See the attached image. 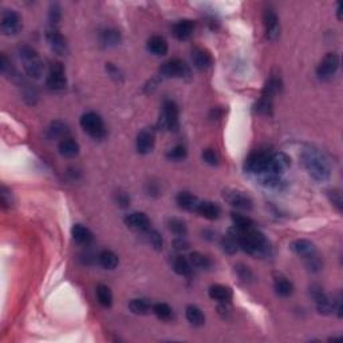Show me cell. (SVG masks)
<instances>
[{"label": "cell", "instance_id": "obj_39", "mask_svg": "<svg viewBox=\"0 0 343 343\" xmlns=\"http://www.w3.org/2000/svg\"><path fill=\"white\" fill-rule=\"evenodd\" d=\"M221 248H223V251H224L225 253H228V255H233V253L238 252L239 249L238 239L229 233V235L225 236V238L221 240Z\"/></svg>", "mask_w": 343, "mask_h": 343}, {"label": "cell", "instance_id": "obj_7", "mask_svg": "<svg viewBox=\"0 0 343 343\" xmlns=\"http://www.w3.org/2000/svg\"><path fill=\"white\" fill-rule=\"evenodd\" d=\"M339 69V57L335 52H329L316 67V75L319 80L329 81L335 75Z\"/></svg>", "mask_w": 343, "mask_h": 343}, {"label": "cell", "instance_id": "obj_15", "mask_svg": "<svg viewBox=\"0 0 343 343\" xmlns=\"http://www.w3.org/2000/svg\"><path fill=\"white\" fill-rule=\"evenodd\" d=\"M46 38H47L48 46H50L51 50L54 51V52H57L59 55H63L67 51V40H66L65 36L62 35L55 29L47 31Z\"/></svg>", "mask_w": 343, "mask_h": 343}, {"label": "cell", "instance_id": "obj_49", "mask_svg": "<svg viewBox=\"0 0 343 343\" xmlns=\"http://www.w3.org/2000/svg\"><path fill=\"white\" fill-rule=\"evenodd\" d=\"M2 204H3V208H8V206L12 205V195L11 192L8 191L6 187H2Z\"/></svg>", "mask_w": 343, "mask_h": 343}, {"label": "cell", "instance_id": "obj_11", "mask_svg": "<svg viewBox=\"0 0 343 343\" xmlns=\"http://www.w3.org/2000/svg\"><path fill=\"white\" fill-rule=\"evenodd\" d=\"M291 166V159L285 153H274V154H270V159H268V165L267 170L268 173L274 174H283L285 170L288 169Z\"/></svg>", "mask_w": 343, "mask_h": 343}, {"label": "cell", "instance_id": "obj_18", "mask_svg": "<svg viewBox=\"0 0 343 343\" xmlns=\"http://www.w3.org/2000/svg\"><path fill=\"white\" fill-rule=\"evenodd\" d=\"M196 212L206 220H217L220 217V206L212 201H200Z\"/></svg>", "mask_w": 343, "mask_h": 343}, {"label": "cell", "instance_id": "obj_30", "mask_svg": "<svg viewBox=\"0 0 343 343\" xmlns=\"http://www.w3.org/2000/svg\"><path fill=\"white\" fill-rule=\"evenodd\" d=\"M69 134V127L67 125L61 121H55L50 125V127L47 129V137L50 140H58V138H67L66 136Z\"/></svg>", "mask_w": 343, "mask_h": 343}, {"label": "cell", "instance_id": "obj_44", "mask_svg": "<svg viewBox=\"0 0 343 343\" xmlns=\"http://www.w3.org/2000/svg\"><path fill=\"white\" fill-rule=\"evenodd\" d=\"M255 110H256L259 114H264V116H271L272 113V101L271 99H267V98L261 97L259 99V102L255 106Z\"/></svg>", "mask_w": 343, "mask_h": 343}, {"label": "cell", "instance_id": "obj_32", "mask_svg": "<svg viewBox=\"0 0 343 343\" xmlns=\"http://www.w3.org/2000/svg\"><path fill=\"white\" fill-rule=\"evenodd\" d=\"M280 89H282V82H280V80L276 78V76H272L271 80L266 83V86H264L263 89V93H261V97L267 98V99H271L272 101L275 95L280 91Z\"/></svg>", "mask_w": 343, "mask_h": 343}, {"label": "cell", "instance_id": "obj_6", "mask_svg": "<svg viewBox=\"0 0 343 343\" xmlns=\"http://www.w3.org/2000/svg\"><path fill=\"white\" fill-rule=\"evenodd\" d=\"M0 29L4 35H16L22 30L20 15L14 10H4L2 12V19H0Z\"/></svg>", "mask_w": 343, "mask_h": 343}, {"label": "cell", "instance_id": "obj_17", "mask_svg": "<svg viewBox=\"0 0 343 343\" xmlns=\"http://www.w3.org/2000/svg\"><path fill=\"white\" fill-rule=\"evenodd\" d=\"M289 249L293 251L295 255L300 257H306L311 256V255H314L316 252V249H315L314 243H311L310 240L307 239H298V240H294L291 244H289Z\"/></svg>", "mask_w": 343, "mask_h": 343}, {"label": "cell", "instance_id": "obj_8", "mask_svg": "<svg viewBox=\"0 0 343 343\" xmlns=\"http://www.w3.org/2000/svg\"><path fill=\"white\" fill-rule=\"evenodd\" d=\"M66 85H67V80H66L63 65L59 63V62H55L51 66L50 71H48L46 86L51 91H62L66 89Z\"/></svg>", "mask_w": 343, "mask_h": 343}, {"label": "cell", "instance_id": "obj_24", "mask_svg": "<svg viewBox=\"0 0 343 343\" xmlns=\"http://www.w3.org/2000/svg\"><path fill=\"white\" fill-rule=\"evenodd\" d=\"M274 288L276 291L279 296H282V298H287V296L293 295L294 293V285L293 283L289 282L288 279L282 276V275H279L276 276L274 280Z\"/></svg>", "mask_w": 343, "mask_h": 343}, {"label": "cell", "instance_id": "obj_20", "mask_svg": "<svg viewBox=\"0 0 343 343\" xmlns=\"http://www.w3.org/2000/svg\"><path fill=\"white\" fill-rule=\"evenodd\" d=\"M209 294L210 299L217 300V302H220V303H228L229 300L232 299V289L228 287V285H223V284H213L209 287Z\"/></svg>", "mask_w": 343, "mask_h": 343}, {"label": "cell", "instance_id": "obj_38", "mask_svg": "<svg viewBox=\"0 0 343 343\" xmlns=\"http://www.w3.org/2000/svg\"><path fill=\"white\" fill-rule=\"evenodd\" d=\"M142 235L145 236V239H146V242L150 244V246L153 247V248L155 249V251H161L163 249V246H164V242H163V238H161V235H160L159 232L155 231V229H148L146 232H144Z\"/></svg>", "mask_w": 343, "mask_h": 343}, {"label": "cell", "instance_id": "obj_16", "mask_svg": "<svg viewBox=\"0 0 343 343\" xmlns=\"http://www.w3.org/2000/svg\"><path fill=\"white\" fill-rule=\"evenodd\" d=\"M192 62L197 70L204 71V70L209 69L212 66V57L206 50L201 47H195L192 50Z\"/></svg>", "mask_w": 343, "mask_h": 343}, {"label": "cell", "instance_id": "obj_25", "mask_svg": "<svg viewBox=\"0 0 343 343\" xmlns=\"http://www.w3.org/2000/svg\"><path fill=\"white\" fill-rule=\"evenodd\" d=\"M98 263H99L101 267L105 268V270H114L118 266L119 259L113 251H110V249H103L98 255Z\"/></svg>", "mask_w": 343, "mask_h": 343}, {"label": "cell", "instance_id": "obj_27", "mask_svg": "<svg viewBox=\"0 0 343 343\" xmlns=\"http://www.w3.org/2000/svg\"><path fill=\"white\" fill-rule=\"evenodd\" d=\"M122 40V36L118 30L114 29H108L105 30L103 33L101 34V43L105 46V47H114V46H118Z\"/></svg>", "mask_w": 343, "mask_h": 343}, {"label": "cell", "instance_id": "obj_35", "mask_svg": "<svg viewBox=\"0 0 343 343\" xmlns=\"http://www.w3.org/2000/svg\"><path fill=\"white\" fill-rule=\"evenodd\" d=\"M231 217L233 224H235V228H238L240 231H248V229L255 228V223L248 216H244V215H240V213H232Z\"/></svg>", "mask_w": 343, "mask_h": 343}, {"label": "cell", "instance_id": "obj_23", "mask_svg": "<svg viewBox=\"0 0 343 343\" xmlns=\"http://www.w3.org/2000/svg\"><path fill=\"white\" fill-rule=\"evenodd\" d=\"M58 150L61 155L66 159H72L80 153V145L78 142L74 141L72 138H63L58 145Z\"/></svg>", "mask_w": 343, "mask_h": 343}, {"label": "cell", "instance_id": "obj_19", "mask_svg": "<svg viewBox=\"0 0 343 343\" xmlns=\"http://www.w3.org/2000/svg\"><path fill=\"white\" fill-rule=\"evenodd\" d=\"M193 30H195V23H193V20H191V19H182V20H178L173 25V35L178 40H187L192 36Z\"/></svg>", "mask_w": 343, "mask_h": 343}, {"label": "cell", "instance_id": "obj_46", "mask_svg": "<svg viewBox=\"0 0 343 343\" xmlns=\"http://www.w3.org/2000/svg\"><path fill=\"white\" fill-rule=\"evenodd\" d=\"M329 199L330 201L332 202V205L335 206L336 209L342 210L343 208V200H342V193L338 189H332V191H329Z\"/></svg>", "mask_w": 343, "mask_h": 343}, {"label": "cell", "instance_id": "obj_48", "mask_svg": "<svg viewBox=\"0 0 343 343\" xmlns=\"http://www.w3.org/2000/svg\"><path fill=\"white\" fill-rule=\"evenodd\" d=\"M106 71L114 81H122V72L113 63H106Z\"/></svg>", "mask_w": 343, "mask_h": 343}, {"label": "cell", "instance_id": "obj_2", "mask_svg": "<svg viewBox=\"0 0 343 343\" xmlns=\"http://www.w3.org/2000/svg\"><path fill=\"white\" fill-rule=\"evenodd\" d=\"M19 57L23 63L27 75L34 80H39L43 72V62L35 50L30 46H22L19 48Z\"/></svg>", "mask_w": 343, "mask_h": 343}, {"label": "cell", "instance_id": "obj_22", "mask_svg": "<svg viewBox=\"0 0 343 343\" xmlns=\"http://www.w3.org/2000/svg\"><path fill=\"white\" fill-rule=\"evenodd\" d=\"M71 236L78 244H82V246H89V244L93 242V239H94V236H93L90 229L82 224L72 225Z\"/></svg>", "mask_w": 343, "mask_h": 343}, {"label": "cell", "instance_id": "obj_29", "mask_svg": "<svg viewBox=\"0 0 343 343\" xmlns=\"http://www.w3.org/2000/svg\"><path fill=\"white\" fill-rule=\"evenodd\" d=\"M129 308H130L131 312L136 315H146L152 311L153 306L148 299L137 298V299H133L130 303H129Z\"/></svg>", "mask_w": 343, "mask_h": 343}, {"label": "cell", "instance_id": "obj_5", "mask_svg": "<svg viewBox=\"0 0 343 343\" xmlns=\"http://www.w3.org/2000/svg\"><path fill=\"white\" fill-rule=\"evenodd\" d=\"M160 75L164 78H189L191 69L181 59H170L160 67Z\"/></svg>", "mask_w": 343, "mask_h": 343}, {"label": "cell", "instance_id": "obj_12", "mask_svg": "<svg viewBox=\"0 0 343 343\" xmlns=\"http://www.w3.org/2000/svg\"><path fill=\"white\" fill-rule=\"evenodd\" d=\"M125 224L127 227L133 229L136 232H140V233H144L148 229H150V220H149V217L142 212H133L130 215H127L125 217Z\"/></svg>", "mask_w": 343, "mask_h": 343}, {"label": "cell", "instance_id": "obj_14", "mask_svg": "<svg viewBox=\"0 0 343 343\" xmlns=\"http://www.w3.org/2000/svg\"><path fill=\"white\" fill-rule=\"evenodd\" d=\"M155 142L154 131L150 129H144L140 131L137 136V141H136V146H137V152L140 154H148L153 150Z\"/></svg>", "mask_w": 343, "mask_h": 343}, {"label": "cell", "instance_id": "obj_28", "mask_svg": "<svg viewBox=\"0 0 343 343\" xmlns=\"http://www.w3.org/2000/svg\"><path fill=\"white\" fill-rule=\"evenodd\" d=\"M185 316H187L189 323L196 326V327H200V326L205 323V316H204L202 311L197 306H192L191 304V306L185 308Z\"/></svg>", "mask_w": 343, "mask_h": 343}, {"label": "cell", "instance_id": "obj_52", "mask_svg": "<svg viewBox=\"0 0 343 343\" xmlns=\"http://www.w3.org/2000/svg\"><path fill=\"white\" fill-rule=\"evenodd\" d=\"M202 235H204L202 238L208 239V240H213V239H215V238H213V236H215V233H213V232L206 231V229H205V231H202Z\"/></svg>", "mask_w": 343, "mask_h": 343}, {"label": "cell", "instance_id": "obj_13", "mask_svg": "<svg viewBox=\"0 0 343 343\" xmlns=\"http://www.w3.org/2000/svg\"><path fill=\"white\" fill-rule=\"evenodd\" d=\"M263 22L264 29H266V38L268 40L276 39L279 36V31H280L278 15L275 14V11H272V10H267L263 15Z\"/></svg>", "mask_w": 343, "mask_h": 343}, {"label": "cell", "instance_id": "obj_21", "mask_svg": "<svg viewBox=\"0 0 343 343\" xmlns=\"http://www.w3.org/2000/svg\"><path fill=\"white\" fill-rule=\"evenodd\" d=\"M176 202L181 209L189 210V212H196L200 204L199 199L189 192H180L176 197Z\"/></svg>", "mask_w": 343, "mask_h": 343}, {"label": "cell", "instance_id": "obj_36", "mask_svg": "<svg viewBox=\"0 0 343 343\" xmlns=\"http://www.w3.org/2000/svg\"><path fill=\"white\" fill-rule=\"evenodd\" d=\"M168 228H169L170 231L173 232L174 235H177L178 238H182L188 233V228H187V224H185L184 221L177 219V217H170L169 220H168Z\"/></svg>", "mask_w": 343, "mask_h": 343}, {"label": "cell", "instance_id": "obj_26", "mask_svg": "<svg viewBox=\"0 0 343 343\" xmlns=\"http://www.w3.org/2000/svg\"><path fill=\"white\" fill-rule=\"evenodd\" d=\"M148 50L153 55L161 57V55H165L168 52V43L163 36L154 35L148 40Z\"/></svg>", "mask_w": 343, "mask_h": 343}, {"label": "cell", "instance_id": "obj_10", "mask_svg": "<svg viewBox=\"0 0 343 343\" xmlns=\"http://www.w3.org/2000/svg\"><path fill=\"white\" fill-rule=\"evenodd\" d=\"M223 197L233 208H238L240 210L252 209V200L249 199L247 195H244L243 192L235 191V189H227V191L223 192Z\"/></svg>", "mask_w": 343, "mask_h": 343}, {"label": "cell", "instance_id": "obj_33", "mask_svg": "<svg viewBox=\"0 0 343 343\" xmlns=\"http://www.w3.org/2000/svg\"><path fill=\"white\" fill-rule=\"evenodd\" d=\"M192 264L189 259L184 256H177L173 261V270L176 274L181 275V276H189L192 274Z\"/></svg>", "mask_w": 343, "mask_h": 343}, {"label": "cell", "instance_id": "obj_9", "mask_svg": "<svg viewBox=\"0 0 343 343\" xmlns=\"http://www.w3.org/2000/svg\"><path fill=\"white\" fill-rule=\"evenodd\" d=\"M268 159H270V154L264 152H255L252 154L248 155V159L246 160V165H244V169L248 173L252 174H261L267 170L268 165Z\"/></svg>", "mask_w": 343, "mask_h": 343}, {"label": "cell", "instance_id": "obj_42", "mask_svg": "<svg viewBox=\"0 0 343 343\" xmlns=\"http://www.w3.org/2000/svg\"><path fill=\"white\" fill-rule=\"evenodd\" d=\"M0 71L3 72L6 76H10V78H11V76L12 78H14V76H18L15 69L12 67V63L4 54H2V57H0Z\"/></svg>", "mask_w": 343, "mask_h": 343}, {"label": "cell", "instance_id": "obj_34", "mask_svg": "<svg viewBox=\"0 0 343 343\" xmlns=\"http://www.w3.org/2000/svg\"><path fill=\"white\" fill-rule=\"evenodd\" d=\"M97 299L103 307H112L113 293L108 285L99 284L97 287Z\"/></svg>", "mask_w": 343, "mask_h": 343}, {"label": "cell", "instance_id": "obj_40", "mask_svg": "<svg viewBox=\"0 0 343 343\" xmlns=\"http://www.w3.org/2000/svg\"><path fill=\"white\" fill-rule=\"evenodd\" d=\"M187 154L188 152L184 145H176L166 152V159L170 161H182L184 159H187Z\"/></svg>", "mask_w": 343, "mask_h": 343}, {"label": "cell", "instance_id": "obj_37", "mask_svg": "<svg viewBox=\"0 0 343 343\" xmlns=\"http://www.w3.org/2000/svg\"><path fill=\"white\" fill-rule=\"evenodd\" d=\"M152 311L155 314V316L161 321H170L173 316V310L170 308L169 304L166 303H155L153 304Z\"/></svg>", "mask_w": 343, "mask_h": 343}, {"label": "cell", "instance_id": "obj_41", "mask_svg": "<svg viewBox=\"0 0 343 343\" xmlns=\"http://www.w3.org/2000/svg\"><path fill=\"white\" fill-rule=\"evenodd\" d=\"M62 18V8L58 3H51L48 8V22L51 27H55L61 22Z\"/></svg>", "mask_w": 343, "mask_h": 343}, {"label": "cell", "instance_id": "obj_31", "mask_svg": "<svg viewBox=\"0 0 343 343\" xmlns=\"http://www.w3.org/2000/svg\"><path fill=\"white\" fill-rule=\"evenodd\" d=\"M189 261H191L192 267L199 268V270H209L212 267V261L209 257L201 252H192L189 255Z\"/></svg>", "mask_w": 343, "mask_h": 343}, {"label": "cell", "instance_id": "obj_4", "mask_svg": "<svg viewBox=\"0 0 343 343\" xmlns=\"http://www.w3.org/2000/svg\"><path fill=\"white\" fill-rule=\"evenodd\" d=\"M178 106L172 99H165L163 103V113L160 116L159 126L164 130H178Z\"/></svg>", "mask_w": 343, "mask_h": 343}, {"label": "cell", "instance_id": "obj_3", "mask_svg": "<svg viewBox=\"0 0 343 343\" xmlns=\"http://www.w3.org/2000/svg\"><path fill=\"white\" fill-rule=\"evenodd\" d=\"M81 126L94 140H102L106 136V127L103 119L94 112L85 113L81 117Z\"/></svg>", "mask_w": 343, "mask_h": 343}, {"label": "cell", "instance_id": "obj_50", "mask_svg": "<svg viewBox=\"0 0 343 343\" xmlns=\"http://www.w3.org/2000/svg\"><path fill=\"white\" fill-rule=\"evenodd\" d=\"M174 247H176V249H178V251H182V249H187L189 247V243L187 242V240H185L184 239V236H182V238H178L177 240H174Z\"/></svg>", "mask_w": 343, "mask_h": 343}, {"label": "cell", "instance_id": "obj_43", "mask_svg": "<svg viewBox=\"0 0 343 343\" xmlns=\"http://www.w3.org/2000/svg\"><path fill=\"white\" fill-rule=\"evenodd\" d=\"M235 271H236V274H238L239 278L242 279L243 282L249 283V282H252L253 278H255V276H253V272L249 270V267L244 266V264H236Z\"/></svg>", "mask_w": 343, "mask_h": 343}, {"label": "cell", "instance_id": "obj_1", "mask_svg": "<svg viewBox=\"0 0 343 343\" xmlns=\"http://www.w3.org/2000/svg\"><path fill=\"white\" fill-rule=\"evenodd\" d=\"M300 160H302L304 169L307 170V173L315 181L326 182L331 176V168H330L329 161L318 149L308 146L302 152Z\"/></svg>", "mask_w": 343, "mask_h": 343}, {"label": "cell", "instance_id": "obj_45", "mask_svg": "<svg viewBox=\"0 0 343 343\" xmlns=\"http://www.w3.org/2000/svg\"><path fill=\"white\" fill-rule=\"evenodd\" d=\"M306 267H307L308 270L312 272L321 271L322 261L318 257V255H316V252H315L314 255H311V256L306 257Z\"/></svg>", "mask_w": 343, "mask_h": 343}, {"label": "cell", "instance_id": "obj_47", "mask_svg": "<svg viewBox=\"0 0 343 343\" xmlns=\"http://www.w3.org/2000/svg\"><path fill=\"white\" fill-rule=\"evenodd\" d=\"M202 160L205 161L208 165H219V154H217L213 149H205L202 152Z\"/></svg>", "mask_w": 343, "mask_h": 343}, {"label": "cell", "instance_id": "obj_51", "mask_svg": "<svg viewBox=\"0 0 343 343\" xmlns=\"http://www.w3.org/2000/svg\"><path fill=\"white\" fill-rule=\"evenodd\" d=\"M117 202H118L121 206H127L129 205V202H130V199H129L125 193H119L118 197H117Z\"/></svg>", "mask_w": 343, "mask_h": 343}]
</instances>
